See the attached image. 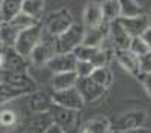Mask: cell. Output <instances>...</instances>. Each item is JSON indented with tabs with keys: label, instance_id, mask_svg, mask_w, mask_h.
<instances>
[{
	"label": "cell",
	"instance_id": "obj_1",
	"mask_svg": "<svg viewBox=\"0 0 151 133\" xmlns=\"http://www.w3.org/2000/svg\"><path fill=\"white\" fill-rule=\"evenodd\" d=\"M85 36V26L74 23L64 33L55 36L56 53H73L82 42Z\"/></svg>",
	"mask_w": 151,
	"mask_h": 133
},
{
	"label": "cell",
	"instance_id": "obj_2",
	"mask_svg": "<svg viewBox=\"0 0 151 133\" xmlns=\"http://www.w3.org/2000/svg\"><path fill=\"white\" fill-rule=\"evenodd\" d=\"M42 23H38L35 26L29 27V29H24L18 33V38L15 41V45H14V50L17 53H20L21 56L27 58L30 56L32 50L36 47V44L41 41L42 38Z\"/></svg>",
	"mask_w": 151,
	"mask_h": 133
},
{
	"label": "cell",
	"instance_id": "obj_3",
	"mask_svg": "<svg viewBox=\"0 0 151 133\" xmlns=\"http://www.w3.org/2000/svg\"><path fill=\"white\" fill-rule=\"evenodd\" d=\"M148 115L142 109L124 112L116 119L110 123L113 132H125V130H136V129H147Z\"/></svg>",
	"mask_w": 151,
	"mask_h": 133
},
{
	"label": "cell",
	"instance_id": "obj_4",
	"mask_svg": "<svg viewBox=\"0 0 151 133\" xmlns=\"http://www.w3.org/2000/svg\"><path fill=\"white\" fill-rule=\"evenodd\" d=\"M73 24H74V17L71 12L68 9H59L47 15L42 24V29L48 35L58 36L60 33H64L68 27H71Z\"/></svg>",
	"mask_w": 151,
	"mask_h": 133
},
{
	"label": "cell",
	"instance_id": "obj_5",
	"mask_svg": "<svg viewBox=\"0 0 151 133\" xmlns=\"http://www.w3.org/2000/svg\"><path fill=\"white\" fill-rule=\"evenodd\" d=\"M56 53V48H55V36L48 35L45 32H42V38L41 41L36 44V47L32 50L29 59L33 65L38 67H45V64L52 59Z\"/></svg>",
	"mask_w": 151,
	"mask_h": 133
},
{
	"label": "cell",
	"instance_id": "obj_6",
	"mask_svg": "<svg viewBox=\"0 0 151 133\" xmlns=\"http://www.w3.org/2000/svg\"><path fill=\"white\" fill-rule=\"evenodd\" d=\"M73 53L79 60H88L94 67H104L110 60L109 50H104L101 47H89L80 44Z\"/></svg>",
	"mask_w": 151,
	"mask_h": 133
},
{
	"label": "cell",
	"instance_id": "obj_7",
	"mask_svg": "<svg viewBox=\"0 0 151 133\" xmlns=\"http://www.w3.org/2000/svg\"><path fill=\"white\" fill-rule=\"evenodd\" d=\"M52 98L56 106L71 109V111H76V112H79L85 106V101L76 86H73L70 89H64V91H53Z\"/></svg>",
	"mask_w": 151,
	"mask_h": 133
},
{
	"label": "cell",
	"instance_id": "obj_8",
	"mask_svg": "<svg viewBox=\"0 0 151 133\" xmlns=\"http://www.w3.org/2000/svg\"><path fill=\"white\" fill-rule=\"evenodd\" d=\"M76 88L80 92L85 103H94L101 98L106 92V88L100 86L91 77H79L76 82Z\"/></svg>",
	"mask_w": 151,
	"mask_h": 133
},
{
	"label": "cell",
	"instance_id": "obj_9",
	"mask_svg": "<svg viewBox=\"0 0 151 133\" xmlns=\"http://www.w3.org/2000/svg\"><path fill=\"white\" fill-rule=\"evenodd\" d=\"M113 58L118 60V64L129 73V74L139 77L141 76V59L136 56L129 48H115L113 50Z\"/></svg>",
	"mask_w": 151,
	"mask_h": 133
},
{
	"label": "cell",
	"instance_id": "obj_10",
	"mask_svg": "<svg viewBox=\"0 0 151 133\" xmlns=\"http://www.w3.org/2000/svg\"><path fill=\"white\" fill-rule=\"evenodd\" d=\"M53 98L44 91H33L26 95V106L29 111L33 114H41V112H50L53 107Z\"/></svg>",
	"mask_w": 151,
	"mask_h": 133
},
{
	"label": "cell",
	"instance_id": "obj_11",
	"mask_svg": "<svg viewBox=\"0 0 151 133\" xmlns=\"http://www.w3.org/2000/svg\"><path fill=\"white\" fill-rule=\"evenodd\" d=\"M77 58L74 53H55V56L45 64V68L50 70L56 74V73H67V71H74Z\"/></svg>",
	"mask_w": 151,
	"mask_h": 133
},
{
	"label": "cell",
	"instance_id": "obj_12",
	"mask_svg": "<svg viewBox=\"0 0 151 133\" xmlns=\"http://www.w3.org/2000/svg\"><path fill=\"white\" fill-rule=\"evenodd\" d=\"M109 40L112 41L113 48H129L130 45L132 36L124 29L118 18L109 23Z\"/></svg>",
	"mask_w": 151,
	"mask_h": 133
},
{
	"label": "cell",
	"instance_id": "obj_13",
	"mask_svg": "<svg viewBox=\"0 0 151 133\" xmlns=\"http://www.w3.org/2000/svg\"><path fill=\"white\" fill-rule=\"evenodd\" d=\"M3 71H26L27 70V58L21 56L14 50V47L3 48Z\"/></svg>",
	"mask_w": 151,
	"mask_h": 133
},
{
	"label": "cell",
	"instance_id": "obj_14",
	"mask_svg": "<svg viewBox=\"0 0 151 133\" xmlns=\"http://www.w3.org/2000/svg\"><path fill=\"white\" fill-rule=\"evenodd\" d=\"M50 114H52L53 123L58 124L60 129H64L65 132H70L73 129V126L76 124V111H71V109H65V107L53 104Z\"/></svg>",
	"mask_w": 151,
	"mask_h": 133
},
{
	"label": "cell",
	"instance_id": "obj_15",
	"mask_svg": "<svg viewBox=\"0 0 151 133\" xmlns=\"http://www.w3.org/2000/svg\"><path fill=\"white\" fill-rule=\"evenodd\" d=\"M104 23L103 11L100 3H88L83 11V26L86 29L91 27H98Z\"/></svg>",
	"mask_w": 151,
	"mask_h": 133
},
{
	"label": "cell",
	"instance_id": "obj_16",
	"mask_svg": "<svg viewBox=\"0 0 151 133\" xmlns=\"http://www.w3.org/2000/svg\"><path fill=\"white\" fill-rule=\"evenodd\" d=\"M109 35V24H101L98 27H91L86 29L85 27V36H83V45H89V47H101L104 40Z\"/></svg>",
	"mask_w": 151,
	"mask_h": 133
},
{
	"label": "cell",
	"instance_id": "obj_17",
	"mask_svg": "<svg viewBox=\"0 0 151 133\" xmlns=\"http://www.w3.org/2000/svg\"><path fill=\"white\" fill-rule=\"evenodd\" d=\"M33 91L23 88V86H17V85H12L8 82H2L0 83V106H3L15 98H20V97H26L27 94H30Z\"/></svg>",
	"mask_w": 151,
	"mask_h": 133
},
{
	"label": "cell",
	"instance_id": "obj_18",
	"mask_svg": "<svg viewBox=\"0 0 151 133\" xmlns=\"http://www.w3.org/2000/svg\"><path fill=\"white\" fill-rule=\"evenodd\" d=\"M121 21V24L124 26V29L129 32V35L132 36H141L142 32L150 26L148 24V17L144 15H137V17H119L118 18Z\"/></svg>",
	"mask_w": 151,
	"mask_h": 133
},
{
	"label": "cell",
	"instance_id": "obj_19",
	"mask_svg": "<svg viewBox=\"0 0 151 133\" xmlns=\"http://www.w3.org/2000/svg\"><path fill=\"white\" fill-rule=\"evenodd\" d=\"M18 33H20V30L11 21L2 20V23H0V45L3 48L14 47L15 41L18 38Z\"/></svg>",
	"mask_w": 151,
	"mask_h": 133
},
{
	"label": "cell",
	"instance_id": "obj_20",
	"mask_svg": "<svg viewBox=\"0 0 151 133\" xmlns=\"http://www.w3.org/2000/svg\"><path fill=\"white\" fill-rule=\"evenodd\" d=\"M77 74L74 71H67V73H56L52 77V88L53 91H64L76 86L77 82Z\"/></svg>",
	"mask_w": 151,
	"mask_h": 133
},
{
	"label": "cell",
	"instance_id": "obj_21",
	"mask_svg": "<svg viewBox=\"0 0 151 133\" xmlns=\"http://www.w3.org/2000/svg\"><path fill=\"white\" fill-rule=\"evenodd\" d=\"M24 0H3L0 6V18L3 21H11L14 17H17L23 9Z\"/></svg>",
	"mask_w": 151,
	"mask_h": 133
},
{
	"label": "cell",
	"instance_id": "obj_22",
	"mask_svg": "<svg viewBox=\"0 0 151 133\" xmlns=\"http://www.w3.org/2000/svg\"><path fill=\"white\" fill-rule=\"evenodd\" d=\"M83 129L88 130L89 133H113L110 121L106 116H95V118L89 119Z\"/></svg>",
	"mask_w": 151,
	"mask_h": 133
},
{
	"label": "cell",
	"instance_id": "obj_23",
	"mask_svg": "<svg viewBox=\"0 0 151 133\" xmlns=\"http://www.w3.org/2000/svg\"><path fill=\"white\" fill-rule=\"evenodd\" d=\"M91 79L98 83L100 86H103V88H109L112 82H113V74H112V71L107 65L104 67H95L94 71H92V74H91Z\"/></svg>",
	"mask_w": 151,
	"mask_h": 133
},
{
	"label": "cell",
	"instance_id": "obj_24",
	"mask_svg": "<svg viewBox=\"0 0 151 133\" xmlns=\"http://www.w3.org/2000/svg\"><path fill=\"white\" fill-rule=\"evenodd\" d=\"M44 5H45V0H24L21 11L24 14L33 17L35 20L41 21V17L44 14Z\"/></svg>",
	"mask_w": 151,
	"mask_h": 133
},
{
	"label": "cell",
	"instance_id": "obj_25",
	"mask_svg": "<svg viewBox=\"0 0 151 133\" xmlns=\"http://www.w3.org/2000/svg\"><path fill=\"white\" fill-rule=\"evenodd\" d=\"M101 11H103L104 21H107V23L121 17V9H119L118 0H104L101 3Z\"/></svg>",
	"mask_w": 151,
	"mask_h": 133
},
{
	"label": "cell",
	"instance_id": "obj_26",
	"mask_svg": "<svg viewBox=\"0 0 151 133\" xmlns=\"http://www.w3.org/2000/svg\"><path fill=\"white\" fill-rule=\"evenodd\" d=\"M121 17H137L142 15V6L136 0H118Z\"/></svg>",
	"mask_w": 151,
	"mask_h": 133
},
{
	"label": "cell",
	"instance_id": "obj_27",
	"mask_svg": "<svg viewBox=\"0 0 151 133\" xmlns=\"http://www.w3.org/2000/svg\"><path fill=\"white\" fill-rule=\"evenodd\" d=\"M53 124V118L50 112H41V114H35L33 115V121L30 123V126L33 127V130L36 133H42L47 127H50Z\"/></svg>",
	"mask_w": 151,
	"mask_h": 133
},
{
	"label": "cell",
	"instance_id": "obj_28",
	"mask_svg": "<svg viewBox=\"0 0 151 133\" xmlns=\"http://www.w3.org/2000/svg\"><path fill=\"white\" fill-rule=\"evenodd\" d=\"M11 23L14 24V26H15V27H17V29L21 32V30H24V29H29V27L35 26V24L41 23V21L35 20L33 17H30V15H27V14H24V12L21 11L17 17H14V18L11 20Z\"/></svg>",
	"mask_w": 151,
	"mask_h": 133
},
{
	"label": "cell",
	"instance_id": "obj_29",
	"mask_svg": "<svg viewBox=\"0 0 151 133\" xmlns=\"http://www.w3.org/2000/svg\"><path fill=\"white\" fill-rule=\"evenodd\" d=\"M129 50L133 52L136 56L142 58L144 55H147V53L151 50V48L145 44V41L141 38V36H133L132 41H130V45H129Z\"/></svg>",
	"mask_w": 151,
	"mask_h": 133
},
{
	"label": "cell",
	"instance_id": "obj_30",
	"mask_svg": "<svg viewBox=\"0 0 151 133\" xmlns=\"http://www.w3.org/2000/svg\"><path fill=\"white\" fill-rule=\"evenodd\" d=\"M18 121V115L12 109H2L0 111V126L2 127H12Z\"/></svg>",
	"mask_w": 151,
	"mask_h": 133
},
{
	"label": "cell",
	"instance_id": "obj_31",
	"mask_svg": "<svg viewBox=\"0 0 151 133\" xmlns=\"http://www.w3.org/2000/svg\"><path fill=\"white\" fill-rule=\"evenodd\" d=\"M94 65L88 60H79L76 62V68H74V73L77 74V77H91L92 71H94Z\"/></svg>",
	"mask_w": 151,
	"mask_h": 133
},
{
	"label": "cell",
	"instance_id": "obj_32",
	"mask_svg": "<svg viewBox=\"0 0 151 133\" xmlns=\"http://www.w3.org/2000/svg\"><path fill=\"white\" fill-rule=\"evenodd\" d=\"M137 79L142 82L147 94L150 95V98H151V73H141V76L137 77Z\"/></svg>",
	"mask_w": 151,
	"mask_h": 133
},
{
	"label": "cell",
	"instance_id": "obj_33",
	"mask_svg": "<svg viewBox=\"0 0 151 133\" xmlns=\"http://www.w3.org/2000/svg\"><path fill=\"white\" fill-rule=\"evenodd\" d=\"M139 59H141V71L142 73H151V50Z\"/></svg>",
	"mask_w": 151,
	"mask_h": 133
},
{
	"label": "cell",
	"instance_id": "obj_34",
	"mask_svg": "<svg viewBox=\"0 0 151 133\" xmlns=\"http://www.w3.org/2000/svg\"><path fill=\"white\" fill-rule=\"evenodd\" d=\"M141 38L145 41V44L151 48V26H148L144 32H142V35H141Z\"/></svg>",
	"mask_w": 151,
	"mask_h": 133
},
{
	"label": "cell",
	"instance_id": "obj_35",
	"mask_svg": "<svg viewBox=\"0 0 151 133\" xmlns=\"http://www.w3.org/2000/svg\"><path fill=\"white\" fill-rule=\"evenodd\" d=\"M42 133H65V130H64V129H60L58 124H55V123H53L50 127H47Z\"/></svg>",
	"mask_w": 151,
	"mask_h": 133
},
{
	"label": "cell",
	"instance_id": "obj_36",
	"mask_svg": "<svg viewBox=\"0 0 151 133\" xmlns=\"http://www.w3.org/2000/svg\"><path fill=\"white\" fill-rule=\"evenodd\" d=\"M113 133H150L147 129H136V130H125V132H113Z\"/></svg>",
	"mask_w": 151,
	"mask_h": 133
},
{
	"label": "cell",
	"instance_id": "obj_37",
	"mask_svg": "<svg viewBox=\"0 0 151 133\" xmlns=\"http://www.w3.org/2000/svg\"><path fill=\"white\" fill-rule=\"evenodd\" d=\"M3 62H5V58H3V50H0V70L3 68Z\"/></svg>",
	"mask_w": 151,
	"mask_h": 133
},
{
	"label": "cell",
	"instance_id": "obj_38",
	"mask_svg": "<svg viewBox=\"0 0 151 133\" xmlns=\"http://www.w3.org/2000/svg\"><path fill=\"white\" fill-rule=\"evenodd\" d=\"M6 133H26V132H20V130H12V132H6Z\"/></svg>",
	"mask_w": 151,
	"mask_h": 133
},
{
	"label": "cell",
	"instance_id": "obj_39",
	"mask_svg": "<svg viewBox=\"0 0 151 133\" xmlns=\"http://www.w3.org/2000/svg\"><path fill=\"white\" fill-rule=\"evenodd\" d=\"M148 24L151 26V14H150V17H148Z\"/></svg>",
	"mask_w": 151,
	"mask_h": 133
},
{
	"label": "cell",
	"instance_id": "obj_40",
	"mask_svg": "<svg viewBox=\"0 0 151 133\" xmlns=\"http://www.w3.org/2000/svg\"><path fill=\"white\" fill-rule=\"evenodd\" d=\"M3 82V77H2V71H0V83Z\"/></svg>",
	"mask_w": 151,
	"mask_h": 133
},
{
	"label": "cell",
	"instance_id": "obj_41",
	"mask_svg": "<svg viewBox=\"0 0 151 133\" xmlns=\"http://www.w3.org/2000/svg\"><path fill=\"white\" fill-rule=\"evenodd\" d=\"M2 2H3V0H0V6H2Z\"/></svg>",
	"mask_w": 151,
	"mask_h": 133
},
{
	"label": "cell",
	"instance_id": "obj_42",
	"mask_svg": "<svg viewBox=\"0 0 151 133\" xmlns=\"http://www.w3.org/2000/svg\"><path fill=\"white\" fill-rule=\"evenodd\" d=\"M0 23H2V18H0ZM0 47H2V45H0Z\"/></svg>",
	"mask_w": 151,
	"mask_h": 133
},
{
	"label": "cell",
	"instance_id": "obj_43",
	"mask_svg": "<svg viewBox=\"0 0 151 133\" xmlns=\"http://www.w3.org/2000/svg\"><path fill=\"white\" fill-rule=\"evenodd\" d=\"M65 133H71V132H65Z\"/></svg>",
	"mask_w": 151,
	"mask_h": 133
},
{
	"label": "cell",
	"instance_id": "obj_44",
	"mask_svg": "<svg viewBox=\"0 0 151 133\" xmlns=\"http://www.w3.org/2000/svg\"><path fill=\"white\" fill-rule=\"evenodd\" d=\"M150 133H151V132H150Z\"/></svg>",
	"mask_w": 151,
	"mask_h": 133
}]
</instances>
